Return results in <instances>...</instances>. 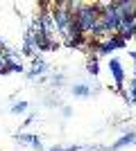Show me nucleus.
<instances>
[{
    "label": "nucleus",
    "mask_w": 136,
    "mask_h": 151,
    "mask_svg": "<svg viewBox=\"0 0 136 151\" xmlns=\"http://www.w3.org/2000/svg\"><path fill=\"white\" fill-rule=\"evenodd\" d=\"M116 32H118V36H123L125 41H127L129 36H136V16H129V18H123Z\"/></svg>",
    "instance_id": "obj_2"
},
{
    "label": "nucleus",
    "mask_w": 136,
    "mask_h": 151,
    "mask_svg": "<svg viewBox=\"0 0 136 151\" xmlns=\"http://www.w3.org/2000/svg\"><path fill=\"white\" fill-rule=\"evenodd\" d=\"M73 95H75V97H89L91 88L86 83H77V86H73Z\"/></svg>",
    "instance_id": "obj_7"
},
{
    "label": "nucleus",
    "mask_w": 136,
    "mask_h": 151,
    "mask_svg": "<svg viewBox=\"0 0 136 151\" xmlns=\"http://www.w3.org/2000/svg\"><path fill=\"white\" fill-rule=\"evenodd\" d=\"M132 142H136V133H125L118 142H113V147H111V149H123V147L132 145Z\"/></svg>",
    "instance_id": "obj_6"
},
{
    "label": "nucleus",
    "mask_w": 136,
    "mask_h": 151,
    "mask_svg": "<svg viewBox=\"0 0 136 151\" xmlns=\"http://www.w3.org/2000/svg\"><path fill=\"white\" fill-rule=\"evenodd\" d=\"M120 20H123V16H120V12L116 9L113 2H109V5H104V9H100V23H102L104 32H116Z\"/></svg>",
    "instance_id": "obj_1"
},
{
    "label": "nucleus",
    "mask_w": 136,
    "mask_h": 151,
    "mask_svg": "<svg viewBox=\"0 0 136 151\" xmlns=\"http://www.w3.org/2000/svg\"><path fill=\"white\" fill-rule=\"evenodd\" d=\"M52 83H55V86H61V83H64V75H57L52 79Z\"/></svg>",
    "instance_id": "obj_10"
},
{
    "label": "nucleus",
    "mask_w": 136,
    "mask_h": 151,
    "mask_svg": "<svg viewBox=\"0 0 136 151\" xmlns=\"http://www.w3.org/2000/svg\"><path fill=\"white\" fill-rule=\"evenodd\" d=\"M109 70H111V75H113V79H116V86H118V88H123L125 70H123V65H120V59H111V61H109Z\"/></svg>",
    "instance_id": "obj_3"
},
{
    "label": "nucleus",
    "mask_w": 136,
    "mask_h": 151,
    "mask_svg": "<svg viewBox=\"0 0 136 151\" xmlns=\"http://www.w3.org/2000/svg\"><path fill=\"white\" fill-rule=\"evenodd\" d=\"M86 70H89L91 75H97V72H100V65H97V59H91V61H89V65H86Z\"/></svg>",
    "instance_id": "obj_8"
},
{
    "label": "nucleus",
    "mask_w": 136,
    "mask_h": 151,
    "mask_svg": "<svg viewBox=\"0 0 136 151\" xmlns=\"http://www.w3.org/2000/svg\"><path fill=\"white\" fill-rule=\"evenodd\" d=\"M23 111H27V101H18L12 106V113H23Z\"/></svg>",
    "instance_id": "obj_9"
},
{
    "label": "nucleus",
    "mask_w": 136,
    "mask_h": 151,
    "mask_svg": "<svg viewBox=\"0 0 136 151\" xmlns=\"http://www.w3.org/2000/svg\"><path fill=\"white\" fill-rule=\"evenodd\" d=\"M116 9L120 12L123 18H129V16H136V2H129V0H123V2H113Z\"/></svg>",
    "instance_id": "obj_4"
},
{
    "label": "nucleus",
    "mask_w": 136,
    "mask_h": 151,
    "mask_svg": "<svg viewBox=\"0 0 136 151\" xmlns=\"http://www.w3.org/2000/svg\"><path fill=\"white\" fill-rule=\"evenodd\" d=\"M45 70H48V63L43 59H34V65L30 68V77H36V75H43Z\"/></svg>",
    "instance_id": "obj_5"
}]
</instances>
